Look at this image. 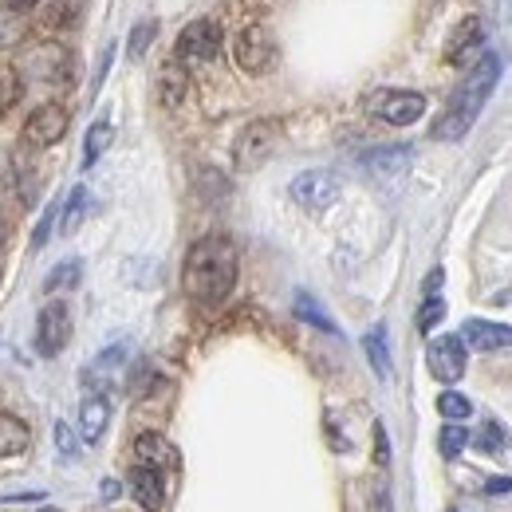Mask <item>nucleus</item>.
I'll list each match as a JSON object with an SVG mask.
<instances>
[{"instance_id": "11", "label": "nucleus", "mask_w": 512, "mask_h": 512, "mask_svg": "<svg viewBox=\"0 0 512 512\" xmlns=\"http://www.w3.org/2000/svg\"><path fill=\"white\" fill-rule=\"evenodd\" d=\"M130 493H134V501H138L146 512H158L162 505H166L162 473H158V469H150V465H142V461L130 469Z\"/></svg>"}, {"instance_id": "4", "label": "nucleus", "mask_w": 512, "mask_h": 512, "mask_svg": "<svg viewBox=\"0 0 512 512\" xmlns=\"http://www.w3.org/2000/svg\"><path fill=\"white\" fill-rule=\"evenodd\" d=\"M221 48V24L217 20H193L178 36V60L182 64H209Z\"/></svg>"}, {"instance_id": "16", "label": "nucleus", "mask_w": 512, "mask_h": 512, "mask_svg": "<svg viewBox=\"0 0 512 512\" xmlns=\"http://www.w3.org/2000/svg\"><path fill=\"white\" fill-rule=\"evenodd\" d=\"M28 442H32L28 426H24L20 418H12V414H0V457H16V453H24Z\"/></svg>"}, {"instance_id": "8", "label": "nucleus", "mask_w": 512, "mask_h": 512, "mask_svg": "<svg viewBox=\"0 0 512 512\" xmlns=\"http://www.w3.org/2000/svg\"><path fill=\"white\" fill-rule=\"evenodd\" d=\"M233 60H237L241 71H249V75H260L264 67L272 64V36H268L264 24H249V28L237 36V44H233Z\"/></svg>"}, {"instance_id": "17", "label": "nucleus", "mask_w": 512, "mask_h": 512, "mask_svg": "<svg viewBox=\"0 0 512 512\" xmlns=\"http://www.w3.org/2000/svg\"><path fill=\"white\" fill-rule=\"evenodd\" d=\"M186 79H190V75H186V64H182V60L162 67V103H166V107H182V103H186V87H190Z\"/></svg>"}, {"instance_id": "13", "label": "nucleus", "mask_w": 512, "mask_h": 512, "mask_svg": "<svg viewBox=\"0 0 512 512\" xmlns=\"http://www.w3.org/2000/svg\"><path fill=\"white\" fill-rule=\"evenodd\" d=\"M461 343H469L473 351H497V347L512 343V327L489 320H465L461 323Z\"/></svg>"}, {"instance_id": "37", "label": "nucleus", "mask_w": 512, "mask_h": 512, "mask_svg": "<svg viewBox=\"0 0 512 512\" xmlns=\"http://www.w3.org/2000/svg\"><path fill=\"white\" fill-rule=\"evenodd\" d=\"M12 8H32V4H40V0H8Z\"/></svg>"}, {"instance_id": "2", "label": "nucleus", "mask_w": 512, "mask_h": 512, "mask_svg": "<svg viewBox=\"0 0 512 512\" xmlns=\"http://www.w3.org/2000/svg\"><path fill=\"white\" fill-rule=\"evenodd\" d=\"M497 79H501V60L497 56H485L481 64L469 71V79L453 91V99H449L446 115L434 123V138L438 142H457V138H465L469 127L477 123V115H481V107L489 103V95H493V87H497Z\"/></svg>"}, {"instance_id": "3", "label": "nucleus", "mask_w": 512, "mask_h": 512, "mask_svg": "<svg viewBox=\"0 0 512 512\" xmlns=\"http://www.w3.org/2000/svg\"><path fill=\"white\" fill-rule=\"evenodd\" d=\"M371 111L390 127H410L426 115V99L418 91H379L371 99Z\"/></svg>"}, {"instance_id": "24", "label": "nucleus", "mask_w": 512, "mask_h": 512, "mask_svg": "<svg viewBox=\"0 0 512 512\" xmlns=\"http://www.w3.org/2000/svg\"><path fill=\"white\" fill-rule=\"evenodd\" d=\"M438 414L449 418V422H461V418L473 414V402L465 394H457V390H446V394H438Z\"/></svg>"}, {"instance_id": "27", "label": "nucleus", "mask_w": 512, "mask_h": 512, "mask_svg": "<svg viewBox=\"0 0 512 512\" xmlns=\"http://www.w3.org/2000/svg\"><path fill=\"white\" fill-rule=\"evenodd\" d=\"M442 320H446V304H442L438 296H426V304H422V312H418V331H434Z\"/></svg>"}, {"instance_id": "22", "label": "nucleus", "mask_w": 512, "mask_h": 512, "mask_svg": "<svg viewBox=\"0 0 512 512\" xmlns=\"http://www.w3.org/2000/svg\"><path fill=\"white\" fill-rule=\"evenodd\" d=\"M296 316H300L304 323H312V327H320V331H327V335H335V331H339V327L331 323V316H323V308L308 296V292H300V296H296Z\"/></svg>"}, {"instance_id": "36", "label": "nucleus", "mask_w": 512, "mask_h": 512, "mask_svg": "<svg viewBox=\"0 0 512 512\" xmlns=\"http://www.w3.org/2000/svg\"><path fill=\"white\" fill-rule=\"evenodd\" d=\"M103 497L115 501V497H119V485H115V481H103Z\"/></svg>"}, {"instance_id": "34", "label": "nucleus", "mask_w": 512, "mask_h": 512, "mask_svg": "<svg viewBox=\"0 0 512 512\" xmlns=\"http://www.w3.org/2000/svg\"><path fill=\"white\" fill-rule=\"evenodd\" d=\"M442 280H446V272H442V268H434V272L426 276V296H434V292L442 288Z\"/></svg>"}, {"instance_id": "1", "label": "nucleus", "mask_w": 512, "mask_h": 512, "mask_svg": "<svg viewBox=\"0 0 512 512\" xmlns=\"http://www.w3.org/2000/svg\"><path fill=\"white\" fill-rule=\"evenodd\" d=\"M237 245L229 237H205L186 253L182 288L197 304H221L237 284Z\"/></svg>"}, {"instance_id": "12", "label": "nucleus", "mask_w": 512, "mask_h": 512, "mask_svg": "<svg viewBox=\"0 0 512 512\" xmlns=\"http://www.w3.org/2000/svg\"><path fill=\"white\" fill-rule=\"evenodd\" d=\"M107 426H111V402L103 394L83 398V406H79V438L87 446H99L103 434H107Z\"/></svg>"}, {"instance_id": "6", "label": "nucleus", "mask_w": 512, "mask_h": 512, "mask_svg": "<svg viewBox=\"0 0 512 512\" xmlns=\"http://www.w3.org/2000/svg\"><path fill=\"white\" fill-rule=\"evenodd\" d=\"M67 339H71V312L64 304H48L36 320V351L44 359H56L67 347Z\"/></svg>"}, {"instance_id": "35", "label": "nucleus", "mask_w": 512, "mask_h": 512, "mask_svg": "<svg viewBox=\"0 0 512 512\" xmlns=\"http://www.w3.org/2000/svg\"><path fill=\"white\" fill-rule=\"evenodd\" d=\"M509 489H512L509 477H493V481L485 485V493H509Z\"/></svg>"}, {"instance_id": "10", "label": "nucleus", "mask_w": 512, "mask_h": 512, "mask_svg": "<svg viewBox=\"0 0 512 512\" xmlns=\"http://www.w3.org/2000/svg\"><path fill=\"white\" fill-rule=\"evenodd\" d=\"M67 134V111L64 107H36L24 123V142L28 146H56Z\"/></svg>"}, {"instance_id": "32", "label": "nucleus", "mask_w": 512, "mask_h": 512, "mask_svg": "<svg viewBox=\"0 0 512 512\" xmlns=\"http://www.w3.org/2000/svg\"><path fill=\"white\" fill-rule=\"evenodd\" d=\"M56 213H60V205H52V209H48V217L40 221V229H36V237H32V249H44V241L52 237V221H56Z\"/></svg>"}, {"instance_id": "5", "label": "nucleus", "mask_w": 512, "mask_h": 512, "mask_svg": "<svg viewBox=\"0 0 512 512\" xmlns=\"http://www.w3.org/2000/svg\"><path fill=\"white\" fill-rule=\"evenodd\" d=\"M280 142V127L260 119V123H249L237 138V170H256Z\"/></svg>"}, {"instance_id": "33", "label": "nucleus", "mask_w": 512, "mask_h": 512, "mask_svg": "<svg viewBox=\"0 0 512 512\" xmlns=\"http://www.w3.org/2000/svg\"><path fill=\"white\" fill-rule=\"evenodd\" d=\"M375 457H379V465L390 461V449H386V430L383 426H375Z\"/></svg>"}, {"instance_id": "15", "label": "nucleus", "mask_w": 512, "mask_h": 512, "mask_svg": "<svg viewBox=\"0 0 512 512\" xmlns=\"http://www.w3.org/2000/svg\"><path fill=\"white\" fill-rule=\"evenodd\" d=\"M477 44H481V20H477V16H469V20H461V24H457V32L449 36L446 60L449 64H465V56H469Z\"/></svg>"}, {"instance_id": "7", "label": "nucleus", "mask_w": 512, "mask_h": 512, "mask_svg": "<svg viewBox=\"0 0 512 512\" xmlns=\"http://www.w3.org/2000/svg\"><path fill=\"white\" fill-rule=\"evenodd\" d=\"M292 197H296L304 209L323 213V209H331V205L339 201V182H335V174H327V170H308V174H300V178L292 182Z\"/></svg>"}, {"instance_id": "30", "label": "nucleus", "mask_w": 512, "mask_h": 512, "mask_svg": "<svg viewBox=\"0 0 512 512\" xmlns=\"http://www.w3.org/2000/svg\"><path fill=\"white\" fill-rule=\"evenodd\" d=\"M154 40V24H138L134 28V36H130V56L134 60H142V52H146V44Z\"/></svg>"}, {"instance_id": "19", "label": "nucleus", "mask_w": 512, "mask_h": 512, "mask_svg": "<svg viewBox=\"0 0 512 512\" xmlns=\"http://www.w3.org/2000/svg\"><path fill=\"white\" fill-rule=\"evenodd\" d=\"M111 142H115V127L111 123H95L87 130V142H83V166H95L111 150Z\"/></svg>"}, {"instance_id": "21", "label": "nucleus", "mask_w": 512, "mask_h": 512, "mask_svg": "<svg viewBox=\"0 0 512 512\" xmlns=\"http://www.w3.org/2000/svg\"><path fill=\"white\" fill-rule=\"evenodd\" d=\"M24 40V20H20V8H0V52L16 48Z\"/></svg>"}, {"instance_id": "31", "label": "nucleus", "mask_w": 512, "mask_h": 512, "mask_svg": "<svg viewBox=\"0 0 512 512\" xmlns=\"http://www.w3.org/2000/svg\"><path fill=\"white\" fill-rule=\"evenodd\" d=\"M56 446H60L64 457H75V449H79V442H75V434H71L67 422H56Z\"/></svg>"}, {"instance_id": "39", "label": "nucleus", "mask_w": 512, "mask_h": 512, "mask_svg": "<svg viewBox=\"0 0 512 512\" xmlns=\"http://www.w3.org/2000/svg\"><path fill=\"white\" fill-rule=\"evenodd\" d=\"M449 512H461V509H449Z\"/></svg>"}, {"instance_id": "23", "label": "nucleus", "mask_w": 512, "mask_h": 512, "mask_svg": "<svg viewBox=\"0 0 512 512\" xmlns=\"http://www.w3.org/2000/svg\"><path fill=\"white\" fill-rule=\"evenodd\" d=\"M79 276H83V264H79V260H64V264H56V268H52V276H48L44 292H67V288H75V284H79Z\"/></svg>"}, {"instance_id": "18", "label": "nucleus", "mask_w": 512, "mask_h": 512, "mask_svg": "<svg viewBox=\"0 0 512 512\" xmlns=\"http://www.w3.org/2000/svg\"><path fill=\"white\" fill-rule=\"evenodd\" d=\"M406 166H410V150H375V154H367V170L371 174H379V178H398V174H406Z\"/></svg>"}, {"instance_id": "26", "label": "nucleus", "mask_w": 512, "mask_h": 512, "mask_svg": "<svg viewBox=\"0 0 512 512\" xmlns=\"http://www.w3.org/2000/svg\"><path fill=\"white\" fill-rule=\"evenodd\" d=\"M469 446V434L461 430V426H442V434H438V449H442V457H457L461 449Z\"/></svg>"}, {"instance_id": "20", "label": "nucleus", "mask_w": 512, "mask_h": 512, "mask_svg": "<svg viewBox=\"0 0 512 512\" xmlns=\"http://www.w3.org/2000/svg\"><path fill=\"white\" fill-rule=\"evenodd\" d=\"M363 351H367V359H371L375 375H379V379H390V351H386V327H375V331H367V339H363Z\"/></svg>"}, {"instance_id": "28", "label": "nucleus", "mask_w": 512, "mask_h": 512, "mask_svg": "<svg viewBox=\"0 0 512 512\" xmlns=\"http://www.w3.org/2000/svg\"><path fill=\"white\" fill-rule=\"evenodd\" d=\"M20 95H24V87H20V79H16L12 71H4V75H0V111H4L8 103H16Z\"/></svg>"}, {"instance_id": "14", "label": "nucleus", "mask_w": 512, "mask_h": 512, "mask_svg": "<svg viewBox=\"0 0 512 512\" xmlns=\"http://www.w3.org/2000/svg\"><path fill=\"white\" fill-rule=\"evenodd\" d=\"M134 457L142 461V465H150V469H158V473H170V469H178V449L170 446L162 434H138L134 438Z\"/></svg>"}, {"instance_id": "38", "label": "nucleus", "mask_w": 512, "mask_h": 512, "mask_svg": "<svg viewBox=\"0 0 512 512\" xmlns=\"http://www.w3.org/2000/svg\"><path fill=\"white\" fill-rule=\"evenodd\" d=\"M36 512H60V509H36Z\"/></svg>"}, {"instance_id": "9", "label": "nucleus", "mask_w": 512, "mask_h": 512, "mask_svg": "<svg viewBox=\"0 0 512 512\" xmlns=\"http://www.w3.org/2000/svg\"><path fill=\"white\" fill-rule=\"evenodd\" d=\"M426 359H430V371L438 383H457L465 375V343L457 335H438L430 343Z\"/></svg>"}, {"instance_id": "29", "label": "nucleus", "mask_w": 512, "mask_h": 512, "mask_svg": "<svg viewBox=\"0 0 512 512\" xmlns=\"http://www.w3.org/2000/svg\"><path fill=\"white\" fill-rule=\"evenodd\" d=\"M477 446L489 449V453H497V449H505V430L497 426V422H489L485 430H481V438H477Z\"/></svg>"}, {"instance_id": "25", "label": "nucleus", "mask_w": 512, "mask_h": 512, "mask_svg": "<svg viewBox=\"0 0 512 512\" xmlns=\"http://www.w3.org/2000/svg\"><path fill=\"white\" fill-rule=\"evenodd\" d=\"M83 213H87V190L75 186L67 193V209H64V237H71L79 225H83Z\"/></svg>"}]
</instances>
